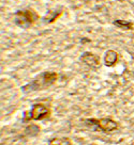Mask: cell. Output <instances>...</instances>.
<instances>
[{"instance_id": "obj_1", "label": "cell", "mask_w": 134, "mask_h": 145, "mask_svg": "<svg viewBox=\"0 0 134 145\" xmlns=\"http://www.w3.org/2000/svg\"><path fill=\"white\" fill-rule=\"evenodd\" d=\"M58 77H59L58 72H41L34 79H32L30 82H28L27 84L22 86L20 90L25 94L26 93L36 92V91H42L44 90V89L50 88L51 86H53L57 81Z\"/></svg>"}, {"instance_id": "obj_2", "label": "cell", "mask_w": 134, "mask_h": 145, "mask_svg": "<svg viewBox=\"0 0 134 145\" xmlns=\"http://www.w3.org/2000/svg\"><path fill=\"white\" fill-rule=\"evenodd\" d=\"M40 18L36 11L32 9H25V10H18L14 14V24L18 28L22 29H28L32 26L33 24L37 22Z\"/></svg>"}, {"instance_id": "obj_3", "label": "cell", "mask_w": 134, "mask_h": 145, "mask_svg": "<svg viewBox=\"0 0 134 145\" xmlns=\"http://www.w3.org/2000/svg\"><path fill=\"white\" fill-rule=\"evenodd\" d=\"M85 125L88 127H92L96 130H100L102 132H113L118 129L119 124L112 120L110 118H87L84 121Z\"/></svg>"}, {"instance_id": "obj_4", "label": "cell", "mask_w": 134, "mask_h": 145, "mask_svg": "<svg viewBox=\"0 0 134 145\" xmlns=\"http://www.w3.org/2000/svg\"><path fill=\"white\" fill-rule=\"evenodd\" d=\"M51 111L50 107L46 105L38 103L31 106V109L29 112H26L23 118V123H28L30 121H42L45 118H50Z\"/></svg>"}, {"instance_id": "obj_5", "label": "cell", "mask_w": 134, "mask_h": 145, "mask_svg": "<svg viewBox=\"0 0 134 145\" xmlns=\"http://www.w3.org/2000/svg\"><path fill=\"white\" fill-rule=\"evenodd\" d=\"M79 62H82L84 65H86L91 69H98L101 66L100 57L91 51H84L83 54L79 56Z\"/></svg>"}, {"instance_id": "obj_6", "label": "cell", "mask_w": 134, "mask_h": 145, "mask_svg": "<svg viewBox=\"0 0 134 145\" xmlns=\"http://www.w3.org/2000/svg\"><path fill=\"white\" fill-rule=\"evenodd\" d=\"M118 60H119V54L117 51L113 49H108L105 51V54H104V64H105V66L107 67H112V66H114L116 65V63L118 62Z\"/></svg>"}, {"instance_id": "obj_7", "label": "cell", "mask_w": 134, "mask_h": 145, "mask_svg": "<svg viewBox=\"0 0 134 145\" xmlns=\"http://www.w3.org/2000/svg\"><path fill=\"white\" fill-rule=\"evenodd\" d=\"M62 13H63V10L62 9H56L53 10V11H48L46 15L42 18V20H43L44 24H51L60 17Z\"/></svg>"}, {"instance_id": "obj_8", "label": "cell", "mask_w": 134, "mask_h": 145, "mask_svg": "<svg viewBox=\"0 0 134 145\" xmlns=\"http://www.w3.org/2000/svg\"><path fill=\"white\" fill-rule=\"evenodd\" d=\"M48 145H72V141L68 137H55L48 140Z\"/></svg>"}, {"instance_id": "obj_9", "label": "cell", "mask_w": 134, "mask_h": 145, "mask_svg": "<svg viewBox=\"0 0 134 145\" xmlns=\"http://www.w3.org/2000/svg\"><path fill=\"white\" fill-rule=\"evenodd\" d=\"M113 25L116 26L119 29H122L125 31H129L133 28V23L132 22H129V20H123V19H115L113 22Z\"/></svg>"}, {"instance_id": "obj_10", "label": "cell", "mask_w": 134, "mask_h": 145, "mask_svg": "<svg viewBox=\"0 0 134 145\" xmlns=\"http://www.w3.org/2000/svg\"><path fill=\"white\" fill-rule=\"evenodd\" d=\"M40 132V127L37 125H28V127L25 129V133L29 137H34L37 136L38 133Z\"/></svg>"}, {"instance_id": "obj_11", "label": "cell", "mask_w": 134, "mask_h": 145, "mask_svg": "<svg viewBox=\"0 0 134 145\" xmlns=\"http://www.w3.org/2000/svg\"><path fill=\"white\" fill-rule=\"evenodd\" d=\"M86 42H88V43H89V42H90V40H88V39H86V37H84V39H82V40H81V43H82V44H83V43H86Z\"/></svg>"}]
</instances>
